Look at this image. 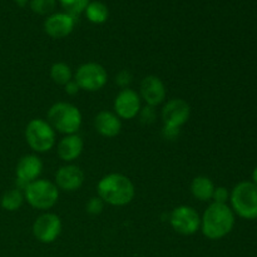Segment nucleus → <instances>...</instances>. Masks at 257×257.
I'll list each match as a JSON object with an SVG mask.
<instances>
[{"label":"nucleus","instance_id":"3","mask_svg":"<svg viewBox=\"0 0 257 257\" xmlns=\"http://www.w3.org/2000/svg\"><path fill=\"white\" fill-rule=\"evenodd\" d=\"M83 117L74 104L68 102H57L48 110V123L55 132L63 135H75L82 125Z\"/></svg>","mask_w":257,"mask_h":257},{"label":"nucleus","instance_id":"4","mask_svg":"<svg viewBox=\"0 0 257 257\" xmlns=\"http://www.w3.org/2000/svg\"><path fill=\"white\" fill-rule=\"evenodd\" d=\"M231 208L245 220L257 218V186L253 182L243 181L237 183L230 193Z\"/></svg>","mask_w":257,"mask_h":257},{"label":"nucleus","instance_id":"21","mask_svg":"<svg viewBox=\"0 0 257 257\" xmlns=\"http://www.w3.org/2000/svg\"><path fill=\"white\" fill-rule=\"evenodd\" d=\"M50 78L58 85H65L73 79V73L67 63L57 62L50 67Z\"/></svg>","mask_w":257,"mask_h":257},{"label":"nucleus","instance_id":"2","mask_svg":"<svg viewBox=\"0 0 257 257\" xmlns=\"http://www.w3.org/2000/svg\"><path fill=\"white\" fill-rule=\"evenodd\" d=\"M98 197L110 206L128 205L136 196V188L132 181L122 173H109L100 178L97 185Z\"/></svg>","mask_w":257,"mask_h":257},{"label":"nucleus","instance_id":"18","mask_svg":"<svg viewBox=\"0 0 257 257\" xmlns=\"http://www.w3.org/2000/svg\"><path fill=\"white\" fill-rule=\"evenodd\" d=\"M213 191H215V185L207 176H197L191 182V193L198 201L207 202L212 200Z\"/></svg>","mask_w":257,"mask_h":257},{"label":"nucleus","instance_id":"14","mask_svg":"<svg viewBox=\"0 0 257 257\" xmlns=\"http://www.w3.org/2000/svg\"><path fill=\"white\" fill-rule=\"evenodd\" d=\"M75 27V18L67 13L50 14L44 22V32L54 39H62L72 34Z\"/></svg>","mask_w":257,"mask_h":257},{"label":"nucleus","instance_id":"28","mask_svg":"<svg viewBox=\"0 0 257 257\" xmlns=\"http://www.w3.org/2000/svg\"><path fill=\"white\" fill-rule=\"evenodd\" d=\"M163 137L166 140H170V141H175L176 138L180 136V130H176V128H168V127H163Z\"/></svg>","mask_w":257,"mask_h":257},{"label":"nucleus","instance_id":"17","mask_svg":"<svg viewBox=\"0 0 257 257\" xmlns=\"http://www.w3.org/2000/svg\"><path fill=\"white\" fill-rule=\"evenodd\" d=\"M83 148H84V143H83L80 136H78L77 133L68 135L63 137L58 143V157L64 162H73V161L79 158V156L83 152Z\"/></svg>","mask_w":257,"mask_h":257},{"label":"nucleus","instance_id":"10","mask_svg":"<svg viewBox=\"0 0 257 257\" xmlns=\"http://www.w3.org/2000/svg\"><path fill=\"white\" fill-rule=\"evenodd\" d=\"M191 115V107L185 99L173 98L168 100L162 109L163 127L180 130L187 123Z\"/></svg>","mask_w":257,"mask_h":257},{"label":"nucleus","instance_id":"11","mask_svg":"<svg viewBox=\"0 0 257 257\" xmlns=\"http://www.w3.org/2000/svg\"><path fill=\"white\" fill-rule=\"evenodd\" d=\"M113 108L114 113L120 119H133L140 114L142 109L140 94L131 88L122 89L115 95Z\"/></svg>","mask_w":257,"mask_h":257},{"label":"nucleus","instance_id":"16","mask_svg":"<svg viewBox=\"0 0 257 257\" xmlns=\"http://www.w3.org/2000/svg\"><path fill=\"white\" fill-rule=\"evenodd\" d=\"M94 128L100 136L105 138L117 137L122 130V120L115 113L102 110L94 118Z\"/></svg>","mask_w":257,"mask_h":257},{"label":"nucleus","instance_id":"22","mask_svg":"<svg viewBox=\"0 0 257 257\" xmlns=\"http://www.w3.org/2000/svg\"><path fill=\"white\" fill-rule=\"evenodd\" d=\"M59 3L67 14L75 18L84 12L90 0H59Z\"/></svg>","mask_w":257,"mask_h":257},{"label":"nucleus","instance_id":"24","mask_svg":"<svg viewBox=\"0 0 257 257\" xmlns=\"http://www.w3.org/2000/svg\"><path fill=\"white\" fill-rule=\"evenodd\" d=\"M85 210H87V212L89 213V215H100V213L103 212V210H104V202H103L102 198L95 196V197L89 198V201H88L87 205H85Z\"/></svg>","mask_w":257,"mask_h":257},{"label":"nucleus","instance_id":"30","mask_svg":"<svg viewBox=\"0 0 257 257\" xmlns=\"http://www.w3.org/2000/svg\"><path fill=\"white\" fill-rule=\"evenodd\" d=\"M252 182L257 186V167L253 170V172H252Z\"/></svg>","mask_w":257,"mask_h":257},{"label":"nucleus","instance_id":"6","mask_svg":"<svg viewBox=\"0 0 257 257\" xmlns=\"http://www.w3.org/2000/svg\"><path fill=\"white\" fill-rule=\"evenodd\" d=\"M25 141L34 152H49L55 146V131L48 120L34 118L25 127Z\"/></svg>","mask_w":257,"mask_h":257},{"label":"nucleus","instance_id":"12","mask_svg":"<svg viewBox=\"0 0 257 257\" xmlns=\"http://www.w3.org/2000/svg\"><path fill=\"white\" fill-rule=\"evenodd\" d=\"M43 172V162L38 156L27 155L22 157L15 168L18 190L24 191L28 183L38 180Z\"/></svg>","mask_w":257,"mask_h":257},{"label":"nucleus","instance_id":"13","mask_svg":"<svg viewBox=\"0 0 257 257\" xmlns=\"http://www.w3.org/2000/svg\"><path fill=\"white\" fill-rule=\"evenodd\" d=\"M140 97L151 107L162 104L166 99V85L162 79L156 75H147L142 79L140 87Z\"/></svg>","mask_w":257,"mask_h":257},{"label":"nucleus","instance_id":"19","mask_svg":"<svg viewBox=\"0 0 257 257\" xmlns=\"http://www.w3.org/2000/svg\"><path fill=\"white\" fill-rule=\"evenodd\" d=\"M84 13L87 19L93 24H103L109 17V10L102 2H90L85 8Z\"/></svg>","mask_w":257,"mask_h":257},{"label":"nucleus","instance_id":"8","mask_svg":"<svg viewBox=\"0 0 257 257\" xmlns=\"http://www.w3.org/2000/svg\"><path fill=\"white\" fill-rule=\"evenodd\" d=\"M170 223L176 232L185 236L195 235L201 227V216L193 207L181 205L173 208L170 216Z\"/></svg>","mask_w":257,"mask_h":257},{"label":"nucleus","instance_id":"31","mask_svg":"<svg viewBox=\"0 0 257 257\" xmlns=\"http://www.w3.org/2000/svg\"><path fill=\"white\" fill-rule=\"evenodd\" d=\"M15 3H17L18 5H20V7H24L25 4H27L28 2H30V0H14Z\"/></svg>","mask_w":257,"mask_h":257},{"label":"nucleus","instance_id":"5","mask_svg":"<svg viewBox=\"0 0 257 257\" xmlns=\"http://www.w3.org/2000/svg\"><path fill=\"white\" fill-rule=\"evenodd\" d=\"M23 193L25 201L33 208L42 211L54 207L59 198V190L57 185L48 180H35L28 183Z\"/></svg>","mask_w":257,"mask_h":257},{"label":"nucleus","instance_id":"1","mask_svg":"<svg viewBox=\"0 0 257 257\" xmlns=\"http://www.w3.org/2000/svg\"><path fill=\"white\" fill-rule=\"evenodd\" d=\"M235 226V213L227 203H211L201 217V231L208 240H221Z\"/></svg>","mask_w":257,"mask_h":257},{"label":"nucleus","instance_id":"15","mask_svg":"<svg viewBox=\"0 0 257 257\" xmlns=\"http://www.w3.org/2000/svg\"><path fill=\"white\" fill-rule=\"evenodd\" d=\"M84 183V172L75 165L62 166L55 173V185L65 192L78 191Z\"/></svg>","mask_w":257,"mask_h":257},{"label":"nucleus","instance_id":"7","mask_svg":"<svg viewBox=\"0 0 257 257\" xmlns=\"http://www.w3.org/2000/svg\"><path fill=\"white\" fill-rule=\"evenodd\" d=\"M74 80L80 89L98 92L107 84L108 73L102 64L94 62L84 63L75 72Z\"/></svg>","mask_w":257,"mask_h":257},{"label":"nucleus","instance_id":"25","mask_svg":"<svg viewBox=\"0 0 257 257\" xmlns=\"http://www.w3.org/2000/svg\"><path fill=\"white\" fill-rule=\"evenodd\" d=\"M133 82V75L130 70L123 69L115 75V84L118 87H120L122 89H125V88H130L131 83Z\"/></svg>","mask_w":257,"mask_h":257},{"label":"nucleus","instance_id":"9","mask_svg":"<svg viewBox=\"0 0 257 257\" xmlns=\"http://www.w3.org/2000/svg\"><path fill=\"white\" fill-rule=\"evenodd\" d=\"M63 223L58 215L52 212L42 213L33 223V235L39 242L52 243L62 233Z\"/></svg>","mask_w":257,"mask_h":257},{"label":"nucleus","instance_id":"20","mask_svg":"<svg viewBox=\"0 0 257 257\" xmlns=\"http://www.w3.org/2000/svg\"><path fill=\"white\" fill-rule=\"evenodd\" d=\"M24 193L18 188H13V190L7 191L3 195L2 200H0V205H2L3 210L9 211V212H14L18 211L24 203Z\"/></svg>","mask_w":257,"mask_h":257},{"label":"nucleus","instance_id":"27","mask_svg":"<svg viewBox=\"0 0 257 257\" xmlns=\"http://www.w3.org/2000/svg\"><path fill=\"white\" fill-rule=\"evenodd\" d=\"M212 200L216 203H227L230 200V192L226 187H215Z\"/></svg>","mask_w":257,"mask_h":257},{"label":"nucleus","instance_id":"26","mask_svg":"<svg viewBox=\"0 0 257 257\" xmlns=\"http://www.w3.org/2000/svg\"><path fill=\"white\" fill-rule=\"evenodd\" d=\"M138 115H140L141 122H142L143 124H151V123H153L156 120V115H157V113H156L155 107L146 105L145 108L141 109L140 114Z\"/></svg>","mask_w":257,"mask_h":257},{"label":"nucleus","instance_id":"23","mask_svg":"<svg viewBox=\"0 0 257 257\" xmlns=\"http://www.w3.org/2000/svg\"><path fill=\"white\" fill-rule=\"evenodd\" d=\"M30 9L39 15L52 14L55 9L57 0H30Z\"/></svg>","mask_w":257,"mask_h":257},{"label":"nucleus","instance_id":"29","mask_svg":"<svg viewBox=\"0 0 257 257\" xmlns=\"http://www.w3.org/2000/svg\"><path fill=\"white\" fill-rule=\"evenodd\" d=\"M64 89H65V93H67L68 95H75V94H78V92L80 90V88H79V85L77 84V82H75L74 79H72L69 83H67V84L64 85Z\"/></svg>","mask_w":257,"mask_h":257}]
</instances>
